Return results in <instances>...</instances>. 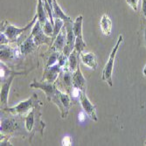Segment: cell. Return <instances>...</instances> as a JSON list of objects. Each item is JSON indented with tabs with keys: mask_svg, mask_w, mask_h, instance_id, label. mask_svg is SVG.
<instances>
[{
	"mask_svg": "<svg viewBox=\"0 0 146 146\" xmlns=\"http://www.w3.org/2000/svg\"><path fill=\"white\" fill-rule=\"evenodd\" d=\"M37 19H38V16L36 14L33 17V19L22 28L16 27V26L9 24L7 20H4L1 23V33H4L7 36L10 43L19 42V44L20 45L24 41L23 38L25 39L31 34V33L29 34L28 33L31 29H33L34 24L38 20Z\"/></svg>",
	"mask_w": 146,
	"mask_h": 146,
	"instance_id": "obj_2",
	"label": "cell"
},
{
	"mask_svg": "<svg viewBox=\"0 0 146 146\" xmlns=\"http://www.w3.org/2000/svg\"><path fill=\"white\" fill-rule=\"evenodd\" d=\"M86 46H87V44L84 41L83 36H78V37H76L74 49L79 52V54H81L82 52H83V50L85 49Z\"/></svg>",
	"mask_w": 146,
	"mask_h": 146,
	"instance_id": "obj_23",
	"label": "cell"
},
{
	"mask_svg": "<svg viewBox=\"0 0 146 146\" xmlns=\"http://www.w3.org/2000/svg\"><path fill=\"white\" fill-rule=\"evenodd\" d=\"M21 52L19 47H11L8 45H1V54H0V59L2 62L6 61H12L13 60H16L20 58Z\"/></svg>",
	"mask_w": 146,
	"mask_h": 146,
	"instance_id": "obj_12",
	"label": "cell"
},
{
	"mask_svg": "<svg viewBox=\"0 0 146 146\" xmlns=\"http://www.w3.org/2000/svg\"><path fill=\"white\" fill-rule=\"evenodd\" d=\"M64 27V20L61 19H54V38L55 39L56 36L60 33V32Z\"/></svg>",
	"mask_w": 146,
	"mask_h": 146,
	"instance_id": "obj_24",
	"label": "cell"
},
{
	"mask_svg": "<svg viewBox=\"0 0 146 146\" xmlns=\"http://www.w3.org/2000/svg\"><path fill=\"white\" fill-rule=\"evenodd\" d=\"M38 105H42V102L38 100L37 94H33L30 98H28L27 100H25L24 102H19V104L14 106V107L4 108L1 110L6 111L8 113L13 114V115H19L25 116Z\"/></svg>",
	"mask_w": 146,
	"mask_h": 146,
	"instance_id": "obj_5",
	"label": "cell"
},
{
	"mask_svg": "<svg viewBox=\"0 0 146 146\" xmlns=\"http://www.w3.org/2000/svg\"><path fill=\"white\" fill-rule=\"evenodd\" d=\"M40 106L38 105L31 110L27 115L24 116L25 119V129L29 133V141L32 143L33 137H34L36 132H39L41 136L44 135V129L46 127V123L42 121L41 111H40Z\"/></svg>",
	"mask_w": 146,
	"mask_h": 146,
	"instance_id": "obj_4",
	"label": "cell"
},
{
	"mask_svg": "<svg viewBox=\"0 0 146 146\" xmlns=\"http://www.w3.org/2000/svg\"><path fill=\"white\" fill-rule=\"evenodd\" d=\"M145 144H146V142H145Z\"/></svg>",
	"mask_w": 146,
	"mask_h": 146,
	"instance_id": "obj_32",
	"label": "cell"
},
{
	"mask_svg": "<svg viewBox=\"0 0 146 146\" xmlns=\"http://www.w3.org/2000/svg\"><path fill=\"white\" fill-rule=\"evenodd\" d=\"M80 58L84 65L88 66L90 68L96 70L97 68V59L95 54L93 52H82L80 54Z\"/></svg>",
	"mask_w": 146,
	"mask_h": 146,
	"instance_id": "obj_18",
	"label": "cell"
},
{
	"mask_svg": "<svg viewBox=\"0 0 146 146\" xmlns=\"http://www.w3.org/2000/svg\"><path fill=\"white\" fill-rule=\"evenodd\" d=\"M42 28H43L44 33L47 36H50V37L54 38V25L52 24V22L50 21V19H48L45 23V25L42 26Z\"/></svg>",
	"mask_w": 146,
	"mask_h": 146,
	"instance_id": "obj_25",
	"label": "cell"
},
{
	"mask_svg": "<svg viewBox=\"0 0 146 146\" xmlns=\"http://www.w3.org/2000/svg\"><path fill=\"white\" fill-rule=\"evenodd\" d=\"M79 101H80V103H81L83 110L90 117V119H92L93 121L96 122L98 120L97 115H96V106L92 104V102L89 101V99L88 98V96L86 95V92L81 91V96H80Z\"/></svg>",
	"mask_w": 146,
	"mask_h": 146,
	"instance_id": "obj_11",
	"label": "cell"
},
{
	"mask_svg": "<svg viewBox=\"0 0 146 146\" xmlns=\"http://www.w3.org/2000/svg\"><path fill=\"white\" fill-rule=\"evenodd\" d=\"M31 34L33 35L34 41L38 46H40L43 44H46L49 46H52V43H54V38L47 36L44 33L42 25L40 23H39L38 20H37L36 23L34 24L33 27L32 29V32H31Z\"/></svg>",
	"mask_w": 146,
	"mask_h": 146,
	"instance_id": "obj_8",
	"label": "cell"
},
{
	"mask_svg": "<svg viewBox=\"0 0 146 146\" xmlns=\"http://www.w3.org/2000/svg\"><path fill=\"white\" fill-rule=\"evenodd\" d=\"M66 43H67V30H66V27L64 26L60 33L56 36L54 43L50 47L59 52H62Z\"/></svg>",
	"mask_w": 146,
	"mask_h": 146,
	"instance_id": "obj_16",
	"label": "cell"
},
{
	"mask_svg": "<svg viewBox=\"0 0 146 146\" xmlns=\"http://www.w3.org/2000/svg\"><path fill=\"white\" fill-rule=\"evenodd\" d=\"M142 11L143 16L146 18V0H142Z\"/></svg>",
	"mask_w": 146,
	"mask_h": 146,
	"instance_id": "obj_29",
	"label": "cell"
},
{
	"mask_svg": "<svg viewBox=\"0 0 146 146\" xmlns=\"http://www.w3.org/2000/svg\"><path fill=\"white\" fill-rule=\"evenodd\" d=\"M126 2L132 8V10L135 11H137V6H138L139 0H126Z\"/></svg>",
	"mask_w": 146,
	"mask_h": 146,
	"instance_id": "obj_27",
	"label": "cell"
},
{
	"mask_svg": "<svg viewBox=\"0 0 146 146\" xmlns=\"http://www.w3.org/2000/svg\"><path fill=\"white\" fill-rule=\"evenodd\" d=\"M24 129H25L24 116L11 113H8V115H5V113L1 110V135L11 137L19 135L25 136Z\"/></svg>",
	"mask_w": 146,
	"mask_h": 146,
	"instance_id": "obj_1",
	"label": "cell"
},
{
	"mask_svg": "<svg viewBox=\"0 0 146 146\" xmlns=\"http://www.w3.org/2000/svg\"><path fill=\"white\" fill-rule=\"evenodd\" d=\"M143 75L146 77V65H145V67H144L143 69Z\"/></svg>",
	"mask_w": 146,
	"mask_h": 146,
	"instance_id": "obj_31",
	"label": "cell"
},
{
	"mask_svg": "<svg viewBox=\"0 0 146 146\" xmlns=\"http://www.w3.org/2000/svg\"><path fill=\"white\" fill-rule=\"evenodd\" d=\"M100 28L105 36H110L112 31V21L109 15L103 14L100 20Z\"/></svg>",
	"mask_w": 146,
	"mask_h": 146,
	"instance_id": "obj_19",
	"label": "cell"
},
{
	"mask_svg": "<svg viewBox=\"0 0 146 146\" xmlns=\"http://www.w3.org/2000/svg\"><path fill=\"white\" fill-rule=\"evenodd\" d=\"M61 52H59L52 48L49 47V49L42 54V58L44 60V68H48L51 66H54L58 61V59L60 57Z\"/></svg>",
	"mask_w": 146,
	"mask_h": 146,
	"instance_id": "obj_15",
	"label": "cell"
},
{
	"mask_svg": "<svg viewBox=\"0 0 146 146\" xmlns=\"http://www.w3.org/2000/svg\"><path fill=\"white\" fill-rule=\"evenodd\" d=\"M30 88H38L42 90L46 96V99L48 102H52L57 106L60 112V115L62 119H66L65 116V110L63 104L61 102L60 94L61 91L55 86L54 83H50L47 82H37L36 80H33V82L30 84Z\"/></svg>",
	"mask_w": 146,
	"mask_h": 146,
	"instance_id": "obj_3",
	"label": "cell"
},
{
	"mask_svg": "<svg viewBox=\"0 0 146 146\" xmlns=\"http://www.w3.org/2000/svg\"><path fill=\"white\" fill-rule=\"evenodd\" d=\"M31 71V70H30ZM30 71H25V72H11L9 76L5 80V81L1 82H3V85L1 87V92H0V100H1V109L6 108L7 104H8V96H9V92H10V88L12 83L13 79L15 78V76L17 75H23V74H26Z\"/></svg>",
	"mask_w": 146,
	"mask_h": 146,
	"instance_id": "obj_9",
	"label": "cell"
},
{
	"mask_svg": "<svg viewBox=\"0 0 146 146\" xmlns=\"http://www.w3.org/2000/svg\"><path fill=\"white\" fill-rule=\"evenodd\" d=\"M54 84L60 91L70 94L72 89L74 88V85L73 72L70 71V69L68 68V66L62 68Z\"/></svg>",
	"mask_w": 146,
	"mask_h": 146,
	"instance_id": "obj_7",
	"label": "cell"
},
{
	"mask_svg": "<svg viewBox=\"0 0 146 146\" xmlns=\"http://www.w3.org/2000/svg\"><path fill=\"white\" fill-rule=\"evenodd\" d=\"M143 22H144V25H145V27H144V35H143V38H144V44H145V46H146V18L143 16Z\"/></svg>",
	"mask_w": 146,
	"mask_h": 146,
	"instance_id": "obj_30",
	"label": "cell"
},
{
	"mask_svg": "<svg viewBox=\"0 0 146 146\" xmlns=\"http://www.w3.org/2000/svg\"><path fill=\"white\" fill-rule=\"evenodd\" d=\"M82 21H83V17L82 15L78 16L75 20L74 21V26L73 30L76 37L78 36H83L82 35Z\"/></svg>",
	"mask_w": 146,
	"mask_h": 146,
	"instance_id": "obj_22",
	"label": "cell"
},
{
	"mask_svg": "<svg viewBox=\"0 0 146 146\" xmlns=\"http://www.w3.org/2000/svg\"><path fill=\"white\" fill-rule=\"evenodd\" d=\"M0 38H1V45H8V43H10L7 36L4 33H1V34H0Z\"/></svg>",
	"mask_w": 146,
	"mask_h": 146,
	"instance_id": "obj_28",
	"label": "cell"
},
{
	"mask_svg": "<svg viewBox=\"0 0 146 146\" xmlns=\"http://www.w3.org/2000/svg\"><path fill=\"white\" fill-rule=\"evenodd\" d=\"M64 26L66 27V30H67V43H66V46L62 52L67 57H68L74 49L75 39H76V36L73 30L74 21L69 20V21L64 22Z\"/></svg>",
	"mask_w": 146,
	"mask_h": 146,
	"instance_id": "obj_10",
	"label": "cell"
},
{
	"mask_svg": "<svg viewBox=\"0 0 146 146\" xmlns=\"http://www.w3.org/2000/svg\"><path fill=\"white\" fill-rule=\"evenodd\" d=\"M73 85L81 91L86 92V79L82 74L80 66L74 72H73Z\"/></svg>",
	"mask_w": 146,
	"mask_h": 146,
	"instance_id": "obj_17",
	"label": "cell"
},
{
	"mask_svg": "<svg viewBox=\"0 0 146 146\" xmlns=\"http://www.w3.org/2000/svg\"><path fill=\"white\" fill-rule=\"evenodd\" d=\"M20 52H21V55L22 56H25L29 54H32L33 52H34L38 46L36 45L33 37L32 34H30L27 38H26L25 40L19 46Z\"/></svg>",
	"mask_w": 146,
	"mask_h": 146,
	"instance_id": "obj_14",
	"label": "cell"
},
{
	"mask_svg": "<svg viewBox=\"0 0 146 146\" xmlns=\"http://www.w3.org/2000/svg\"><path fill=\"white\" fill-rule=\"evenodd\" d=\"M10 138H11V137L1 135V141H0V145H1V146H5V145H12V143L10 142Z\"/></svg>",
	"mask_w": 146,
	"mask_h": 146,
	"instance_id": "obj_26",
	"label": "cell"
},
{
	"mask_svg": "<svg viewBox=\"0 0 146 146\" xmlns=\"http://www.w3.org/2000/svg\"><path fill=\"white\" fill-rule=\"evenodd\" d=\"M52 13H54V19H61L62 20H64V22L72 20V19L70 17L66 15L63 12L62 9L60 7L56 0H52Z\"/></svg>",
	"mask_w": 146,
	"mask_h": 146,
	"instance_id": "obj_21",
	"label": "cell"
},
{
	"mask_svg": "<svg viewBox=\"0 0 146 146\" xmlns=\"http://www.w3.org/2000/svg\"><path fill=\"white\" fill-rule=\"evenodd\" d=\"M80 54L79 52L74 49V51L70 54V55L68 56V68L70 69V71L72 72H74L78 67L80 66Z\"/></svg>",
	"mask_w": 146,
	"mask_h": 146,
	"instance_id": "obj_20",
	"label": "cell"
},
{
	"mask_svg": "<svg viewBox=\"0 0 146 146\" xmlns=\"http://www.w3.org/2000/svg\"><path fill=\"white\" fill-rule=\"evenodd\" d=\"M123 40V37L122 34L119 35L117 42L115 45V46L113 47L110 55L109 57V60L106 63L105 67L102 70V80L103 82H106L110 87L113 86V81H112V75H113V68H114V63H115V59L117 54V51L119 49V47L121 46V44Z\"/></svg>",
	"mask_w": 146,
	"mask_h": 146,
	"instance_id": "obj_6",
	"label": "cell"
},
{
	"mask_svg": "<svg viewBox=\"0 0 146 146\" xmlns=\"http://www.w3.org/2000/svg\"><path fill=\"white\" fill-rule=\"evenodd\" d=\"M61 70H62V68L58 63L54 66H51V67H48V68H44L41 82H47L50 83H54Z\"/></svg>",
	"mask_w": 146,
	"mask_h": 146,
	"instance_id": "obj_13",
	"label": "cell"
}]
</instances>
